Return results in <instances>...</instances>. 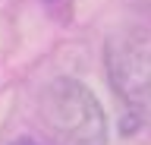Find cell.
<instances>
[{"instance_id":"obj_2","label":"cell","mask_w":151,"mask_h":145,"mask_svg":"<svg viewBox=\"0 0 151 145\" xmlns=\"http://www.w3.org/2000/svg\"><path fill=\"white\" fill-rule=\"evenodd\" d=\"M41 120L60 145H107V117L101 101L73 76L47 82L41 92Z\"/></svg>"},{"instance_id":"obj_1","label":"cell","mask_w":151,"mask_h":145,"mask_svg":"<svg viewBox=\"0 0 151 145\" xmlns=\"http://www.w3.org/2000/svg\"><path fill=\"white\" fill-rule=\"evenodd\" d=\"M107 79L123 104L126 129L151 126V35L126 29L107 38Z\"/></svg>"},{"instance_id":"obj_3","label":"cell","mask_w":151,"mask_h":145,"mask_svg":"<svg viewBox=\"0 0 151 145\" xmlns=\"http://www.w3.org/2000/svg\"><path fill=\"white\" fill-rule=\"evenodd\" d=\"M9 145H41V142H35V139H16V142H9Z\"/></svg>"}]
</instances>
